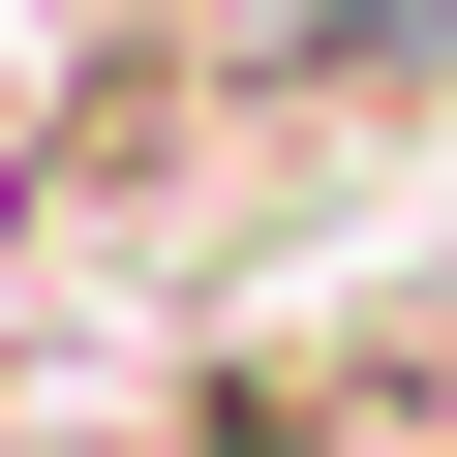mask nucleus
Here are the masks:
<instances>
[{"label":"nucleus","instance_id":"nucleus-1","mask_svg":"<svg viewBox=\"0 0 457 457\" xmlns=\"http://www.w3.org/2000/svg\"><path fill=\"white\" fill-rule=\"evenodd\" d=\"M305 62H457V0H275Z\"/></svg>","mask_w":457,"mask_h":457}]
</instances>
